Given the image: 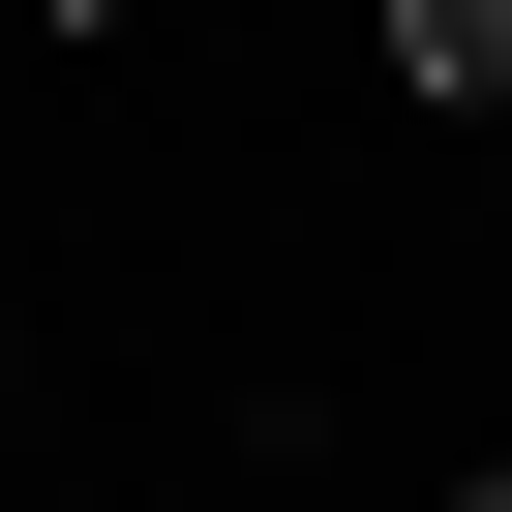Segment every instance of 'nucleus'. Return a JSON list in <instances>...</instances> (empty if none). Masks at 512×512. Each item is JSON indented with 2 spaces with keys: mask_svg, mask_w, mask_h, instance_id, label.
Here are the masks:
<instances>
[{
  "mask_svg": "<svg viewBox=\"0 0 512 512\" xmlns=\"http://www.w3.org/2000/svg\"><path fill=\"white\" fill-rule=\"evenodd\" d=\"M452 512H512V452H482V482H452Z\"/></svg>",
  "mask_w": 512,
  "mask_h": 512,
  "instance_id": "nucleus-3",
  "label": "nucleus"
},
{
  "mask_svg": "<svg viewBox=\"0 0 512 512\" xmlns=\"http://www.w3.org/2000/svg\"><path fill=\"white\" fill-rule=\"evenodd\" d=\"M31 31H121V0H31Z\"/></svg>",
  "mask_w": 512,
  "mask_h": 512,
  "instance_id": "nucleus-2",
  "label": "nucleus"
},
{
  "mask_svg": "<svg viewBox=\"0 0 512 512\" xmlns=\"http://www.w3.org/2000/svg\"><path fill=\"white\" fill-rule=\"evenodd\" d=\"M392 91L422 121H512V0H392Z\"/></svg>",
  "mask_w": 512,
  "mask_h": 512,
  "instance_id": "nucleus-1",
  "label": "nucleus"
}]
</instances>
